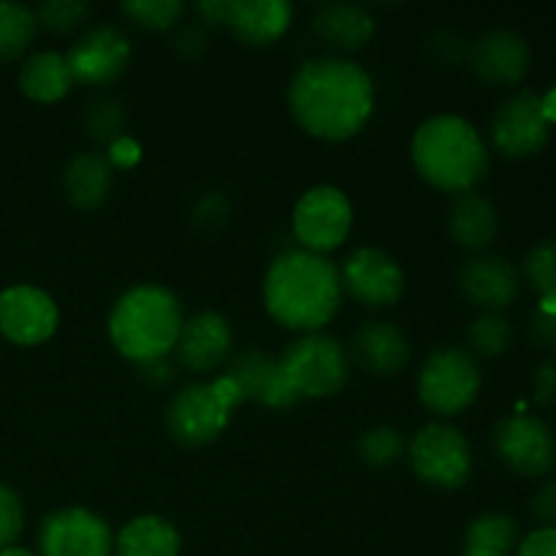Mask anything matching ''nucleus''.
I'll return each mask as SVG.
<instances>
[{
	"label": "nucleus",
	"instance_id": "nucleus-44",
	"mask_svg": "<svg viewBox=\"0 0 556 556\" xmlns=\"http://www.w3.org/2000/svg\"><path fill=\"white\" fill-rule=\"evenodd\" d=\"M139 372L144 375V380H147V383H155V386H161V383H168V380L174 378V372H172V364H168V358H161V362L141 364V367H139Z\"/></svg>",
	"mask_w": 556,
	"mask_h": 556
},
{
	"label": "nucleus",
	"instance_id": "nucleus-40",
	"mask_svg": "<svg viewBox=\"0 0 556 556\" xmlns=\"http://www.w3.org/2000/svg\"><path fill=\"white\" fill-rule=\"evenodd\" d=\"M516 556H556V527H538L530 532L516 546Z\"/></svg>",
	"mask_w": 556,
	"mask_h": 556
},
{
	"label": "nucleus",
	"instance_id": "nucleus-33",
	"mask_svg": "<svg viewBox=\"0 0 556 556\" xmlns=\"http://www.w3.org/2000/svg\"><path fill=\"white\" fill-rule=\"evenodd\" d=\"M525 277L541 299H556V239H543L527 253Z\"/></svg>",
	"mask_w": 556,
	"mask_h": 556
},
{
	"label": "nucleus",
	"instance_id": "nucleus-10",
	"mask_svg": "<svg viewBox=\"0 0 556 556\" xmlns=\"http://www.w3.org/2000/svg\"><path fill=\"white\" fill-rule=\"evenodd\" d=\"M38 556H114L106 519L90 508H60L38 525Z\"/></svg>",
	"mask_w": 556,
	"mask_h": 556
},
{
	"label": "nucleus",
	"instance_id": "nucleus-5",
	"mask_svg": "<svg viewBox=\"0 0 556 556\" xmlns=\"http://www.w3.org/2000/svg\"><path fill=\"white\" fill-rule=\"evenodd\" d=\"M242 402V391L226 372L217 375L212 383H190L168 402L166 429L174 443L204 448L226 432L231 413Z\"/></svg>",
	"mask_w": 556,
	"mask_h": 556
},
{
	"label": "nucleus",
	"instance_id": "nucleus-36",
	"mask_svg": "<svg viewBox=\"0 0 556 556\" xmlns=\"http://www.w3.org/2000/svg\"><path fill=\"white\" fill-rule=\"evenodd\" d=\"M231 217V204L223 193H206L193 210V228L204 237H215L228 226Z\"/></svg>",
	"mask_w": 556,
	"mask_h": 556
},
{
	"label": "nucleus",
	"instance_id": "nucleus-28",
	"mask_svg": "<svg viewBox=\"0 0 556 556\" xmlns=\"http://www.w3.org/2000/svg\"><path fill=\"white\" fill-rule=\"evenodd\" d=\"M516 546H519V525L500 510L476 516L465 532V548H472V552L508 556Z\"/></svg>",
	"mask_w": 556,
	"mask_h": 556
},
{
	"label": "nucleus",
	"instance_id": "nucleus-38",
	"mask_svg": "<svg viewBox=\"0 0 556 556\" xmlns=\"http://www.w3.org/2000/svg\"><path fill=\"white\" fill-rule=\"evenodd\" d=\"M106 161L112 168H134L136 163L141 161V144L134 139V136H119L117 141L106 147Z\"/></svg>",
	"mask_w": 556,
	"mask_h": 556
},
{
	"label": "nucleus",
	"instance_id": "nucleus-18",
	"mask_svg": "<svg viewBox=\"0 0 556 556\" xmlns=\"http://www.w3.org/2000/svg\"><path fill=\"white\" fill-rule=\"evenodd\" d=\"M462 293L467 302L481 307L483 313H503L516 302L521 288V277L510 261L500 258V255H472L465 261L456 275Z\"/></svg>",
	"mask_w": 556,
	"mask_h": 556
},
{
	"label": "nucleus",
	"instance_id": "nucleus-24",
	"mask_svg": "<svg viewBox=\"0 0 556 556\" xmlns=\"http://www.w3.org/2000/svg\"><path fill=\"white\" fill-rule=\"evenodd\" d=\"M182 535L166 516L144 514L114 535V556H179Z\"/></svg>",
	"mask_w": 556,
	"mask_h": 556
},
{
	"label": "nucleus",
	"instance_id": "nucleus-6",
	"mask_svg": "<svg viewBox=\"0 0 556 556\" xmlns=\"http://www.w3.org/2000/svg\"><path fill=\"white\" fill-rule=\"evenodd\" d=\"M288 386L299 400H324L345 389L351 358L342 342L326 331L299 334L277 358Z\"/></svg>",
	"mask_w": 556,
	"mask_h": 556
},
{
	"label": "nucleus",
	"instance_id": "nucleus-35",
	"mask_svg": "<svg viewBox=\"0 0 556 556\" xmlns=\"http://www.w3.org/2000/svg\"><path fill=\"white\" fill-rule=\"evenodd\" d=\"M467 52H470V47L454 30H438L427 38V58L438 68H456V65L465 63Z\"/></svg>",
	"mask_w": 556,
	"mask_h": 556
},
{
	"label": "nucleus",
	"instance_id": "nucleus-20",
	"mask_svg": "<svg viewBox=\"0 0 556 556\" xmlns=\"http://www.w3.org/2000/svg\"><path fill=\"white\" fill-rule=\"evenodd\" d=\"M226 375L239 386L244 402H258V405L269 407V410H288V407L299 402L277 358L266 356L261 351H248L233 356L228 362Z\"/></svg>",
	"mask_w": 556,
	"mask_h": 556
},
{
	"label": "nucleus",
	"instance_id": "nucleus-23",
	"mask_svg": "<svg viewBox=\"0 0 556 556\" xmlns=\"http://www.w3.org/2000/svg\"><path fill=\"white\" fill-rule=\"evenodd\" d=\"M315 33L340 52H358L375 38V16L358 3H326L313 20Z\"/></svg>",
	"mask_w": 556,
	"mask_h": 556
},
{
	"label": "nucleus",
	"instance_id": "nucleus-25",
	"mask_svg": "<svg viewBox=\"0 0 556 556\" xmlns=\"http://www.w3.org/2000/svg\"><path fill=\"white\" fill-rule=\"evenodd\" d=\"M114 168L109 166L106 155L98 152H79L68 161L63 172V190L71 204L81 212L98 210L112 193Z\"/></svg>",
	"mask_w": 556,
	"mask_h": 556
},
{
	"label": "nucleus",
	"instance_id": "nucleus-3",
	"mask_svg": "<svg viewBox=\"0 0 556 556\" xmlns=\"http://www.w3.org/2000/svg\"><path fill=\"white\" fill-rule=\"evenodd\" d=\"M410 157L424 182L454 195L472 193L492 163L481 130L459 114L424 119L413 134Z\"/></svg>",
	"mask_w": 556,
	"mask_h": 556
},
{
	"label": "nucleus",
	"instance_id": "nucleus-30",
	"mask_svg": "<svg viewBox=\"0 0 556 556\" xmlns=\"http://www.w3.org/2000/svg\"><path fill=\"white\" fill-rule=\"evenodd\" d=\"M125 123H128V114H125V106L117 98H96L85 112L87 136H90L96 144L103 147H109L112 141H117L119 136H125Z\"/></svg>",
	"mask_w": 556,
	"mask_h": 556
},
{
	"label": "nucleus",
	"instance_id": "nucleus-16",
	"mask_svg": "<svg viewBox=\"0 0 556 556\" xmlns=\"http://www.w3.org/2000/svg\"><path fill=\"white\" fill-rule=\"evenodd\" d=\"M530 43L525 36L514 30H486L476 43H470L467 63L472 74L481 81L494 87L519 85L530 71Z\"/></svg>",
	"mask_w": 556,
	"mask_h": 556
},
{
	"label": "nucleus",
	"instance_id": "nucleus-4",
	"mask_svg": "<svg viewBox=\"0 0 556 556\" xmlns=\"http://www.w3.org/2000/svg\"><path fill=\"white\" fill-rule=\"evenodd\" d=\"M185 313L177 293L161 282H139L114 302L109 313V340L130 364L161 362L177 348Z\"/></svg>",
	"mask_w": 556,
	"mask_h": 556
},
{
	"label": "nucleus",
	"instance_id": "nucleus-2",
	"mask_svg": "<svg viewBox=\"0 0 556 556\" xmlns=\"http://www.w3.org/2000/svg\"><path fill=\"white\" fill-rule=\"evenodd\" d=\"M340 266L329 255L291 248L275 255L264 277V307L277 326L296 334L324 331L342 307Z\"/></svg>",
	"mask_w": 556,
	"mask_h": 556
},
{
	"label": "nucleus",
	"instance_id": "nucleus-31",
	"mask_svg": "<svg viewBox=\"0 0 556 556\" xmlns=\"http://www.w3.org/2000/svg\"><path fill=\"white\" fill-rule=\"evenodd\" d=\"M119 11L141 30L166 33L185 16V3L179 0H128V3H119Z\"/></svg>",
	"mask_w": 556,
	"mask_h": 556
},
{
	"label": "nucleus",
	"instance_id": "nucleus-15",
	"mask_svg": "<svg viewBox=\"0 0 556 556\" xmlns=\"http://www.w3.org/2000/svg\"><path fill=\"white\" fill-rule=\"evenodd\" d=\"M552 139V125L543 117L541 96L521 90L500 103L492 119V141L505 157L525 161L538 155Z\"/></svg>",
	"mask_w": 556,
	"mask_h": 556
},
{
	"label": "nucleus",
	"instance_id": "nucleus-41",
	"mask_svg": "<svg viewBox=\"0 0 556 556\" xmlns=\"http://www.w3.org/2000/svg\"><path fill=\"white\" fill-rule=\"evenodd\" d=\"M532 516H535L543 527H556V478H548V481L541 483V489L532 494Z\"/></svg>",
	"mask_w": 556,
	"mask_h": 556
},
{
	"label": "nucleus",
	"instance_id": "nucleus-26",
	"mask_svg": "<svg viewBox=\"0 0 556 556\" xmlns=\"http://www.w3.org/2000/svg\"><path fill=\"white\" fill-rule=\"evenodd\" d=\"M74 87L68 60L60 52H38L22 63L20 68V90L33 103H58Z\"/></svg>",
	"mask_w": 556,
	"mask_h": 556
},
{
	"label": "nucleus",
	"instance_id": "nucleus-39",
	"mask_svg": "<svg viewBox=\"0 0 556 556\" xmlns=\"http://www.w3.org/2000/svg\"><path fill=\"white\" fill-rule=\"evenodd\" d=\"M527 331H530V340L535 342L538 348L556 353V315L535 309V313L530 315Z\"/></svg>",
	"mask_w": 556,
	"mask_h": 556
},
{
	"label": "nucleus",
	"instance_id": "nucleus-14",
	"mask_svg": "<svg viewBox=\"0 0 556 556\" xmlns=\"http://www.w3.org/2000/svg\"><path fill=\"white\" fill-rule=\"evenodd\" d=\"M65 60L74 85L106 87L128 71L130 41L119 27L96 25L76 38Z\"/></svg>",
	"mask_w": 556,
	"mask_h": 556
},
{
	"label": "nucleus",
	"instance_id": "nucleus-46",
	"mask_svg": "<svg viewBox=\"0 0 556 556\" xmlns=\"http://www.w3.org/2000/svg\"><path fill=\"white\" fill-rule=\"evenodd\" d=\"M462 556H500V554H489V552H472V548H465Z\"/></svg>",
	"mask_w": 556,
	"mask_h": 556
},
{
	"label": "nucleus",
	"instance_id": "nucleus-13",
	"mask_svg": "<svg viewBox=\"0 0 556 556\" xmlns=\"http://www.w3.org/2000/svg\"><path fill=\"white\" fill-rule=\"evenodd\" d=\"M60 326V309L43 288L11 286L0 291V334L20 348L43 345Z\"/></svg>",
	"mask_w": 556,
	"mask_h": 556
},
{
	"label": "nucleus",
	"instance_id": "nucleus-17",
	"mask_svg": "<svg viewBox=\"0 0 556 556\" xmlns=\"http://www.w3.org/2000/svg\"><path fill=\"white\" fill-rule=\"evenodd\" d=\"M231 348V324L215 309H201L185 318L174 353H177V362L190 372H212L228 362Z\"/></svg>",
	"mask_w": 556,
	"mask_h": 556
},
{
	"label": "nucleus",
	"instance_id": "nucleus-11",
	"mask_svg": "<svg viewBox=\"0 0 556 556\" xmlns=\"http://www.w3.org/2000/svg\"><path fill=\"white\" fill-rule=\"evenodd\" d=\"M342 293L369 309H389L405 293L400 261L380 248H358L340 266Z\"/></svg>",
	"mask_w": 556,
	"mask_h": 556
},
{
	"label": "nucleus",
	"instance_id": "nucleus-9",
	"mask_svg": "<svg viewBox=\"0 0 556 556\" xmlns=\"http://www.w3.org/2000/svg\"><path fill=\"white\" fill-rule=\"evenodd\" d=\"M293 239L309 253L329 255L342 248L353 228V206L345 190L334 185H315L299 195L291 215Z\"/></svg>",
	"mask_w": 556,
	"mask_h": 556
},
{
	"label": "nucleus",
	"instance_id": "nucleus-12",
	"mask_svg": "<svg viewBox=\"0 0 556 556\" xmlns=\"http://www.w3.org/2000/svg\"><path fill=\"white\" fill-rule=\"evenodd\" d=\"M494 454L503 465L525 478H543L556 465V440L552 427L543 418L510 416L500 421L492 432Z\"/></svg>",
	"mask_w": 556,
	"mask_h": 556
},
{
	"label": "nucleus",
	"instance_id": "nucleus-7",
	"mask_svg": "<svg viewBox=\"0 0 556 556\" xmlns=\"http://www.w3.org/2000/svg\"><path fill=\"white\" fill-rule=\"evenodd\" d=\"M418 400L434 416H459L481 391V369L465 348H438L418 369Z\"/></svg>",
	"mask_w": 556,
	"mask_h": 556
},
{
	"label": "nucleus",
	"instance_id": "nucleus-22",
	"mask_svg": "<svg viewBox=\"0 0 556 556\" xmlns=\"http://www.w3.org/2000/svg\"><path fill=\"white\" fill-rule=\"evenodd\" d=\"M500 231L497 210L489 199L472 193L454 195L448 206V233L459 248L470 253H483Z\"/></svg>",
	"mask_w": 556,
	"mask_h": 556
},
{
	"label": "nucleus",
	"instance_id": "nucleus-42",
	"mask_svg": "<svg viewBox=\"0 0 556 556\" xmlns=\"http://www.w3.org/2000/svg\"><path fill=\"white\" fill-rule=\"evenodd\" d=\"M532 389H535L538 405H554L556 402V364L541 362L532 372Z\"/></svg>",
	"mask_w": 556,
	"mask_h": 556
},
{
	"label": "nucleus",
	"instance_id": "nucleus-45",
	"mask_svg": "<svg viewBox=\"0 0 556 556\" xmlns=\"http://www.w3.org/2000/svg\"><path fill=\"white\" fill-rule=\"evenodd\" d=\"M0 556H38V554H33L30 548H22V546H9V548H3V552H0Z\"/></svg>",
	"mask_w": 556,
	"mask_h": 556
},
{
	"label": "nucleus",
	"instance_id": "nucleus-43",
	"mask_svg": "<svg viewBox=\"0 0 556 556\" xmlns=\"http://www.w3.org/2000/svg\"><path fill=\"white\" fill-rule=\"evenodd\" d=\"M177 52L182 54L185 60H195L206 49V36L199 25H185L177 36Z\"/></svg>",
	"mask_w": 556,
	"mask_h": 556
},
{
	"label": "nucleus",
	"instance_id": "nucleus-29",
	"mask_svg": "<svg viewBox=\"0 0 556 556\" xmlns=\"http://www.w3.org/2000/svg\"><path fill=\"white\" fill-rule=\"evenodd\" d=\"M514 342V326L500 313H483L467 329V348L472 358H500Z\"/></svg>",
	"mask_w": 556,
	"mask_h": 556
},
{
	"label": "nucleus",
	"instance_id": "nucleus-34",
	"mask_svg": "<svg viewBox=\"0 0 556 556\" xmlns=\"http://www.w3.org/2000/svg\"><path fill=\"white\" fill-rule=\"evenodd\" d=\"M90 16V3L85 0H47L36 9L38 27H47L49 33H71Z\"/></svg>",
	"mask_w": 556,
	"mask_h": 556
},
{
	"label": "nucleus",
	"instance_id": "nucleus-37",
	"mask_svg": "<svg viewBox=\"0 0 556 556\" xmlns=\"http://www.w3.org/2000/svg\"><path fill=\"white\" fill-rule=\"evenodd\" d=\"M22 530H25V508H22L20 494L0 483V552L14 546Z\"/></svg>",
	"mask_w": 556,
	"mask_h": 556
},
{
	"label": "nucleus",
	"instance_id": "nucleus-1",
	"mask_svg": "<svg viewBox=\"0 0 556 556\" xmlns=\"http://www.w3.org/2000/svg\"><path fill=\"white\" fill-rule=\"evenodd\" d=\"M288 112L307 136L348 141L362 134L375 112V81L364 65L324 54L299 65L288 85Z\"/></svg>",
	"mask_w": 556,
	"mask_h": 556
},
{
	"label": "nucleus",
	"instance_id": "nucleus-21",
	"mask_svg": "<svg viewBox=\"0 0 556 556\" xmlns=\"http://www.w3.org/2000/svg\"><path fill=\"white\" fill-rule=\"evenodd\" d=\"M293 20V5L286 0H226L223 27L248 47H269L280 41Z\"/></svg>",
	"mask_w": 556,
	"mask_h": 556
},
{
	"label": "nucleus",
	"instance_id": "nucleus-27",
	"mask_svg": "<svg viewBox=\"0 0 556 556\" xmlns=\"http://www.w3.org/2000/svg\"><path fill=\"white\" fill-rule=\"evenodd\" d=\"M36 33V9L14 0H0V65L20 60L30 49Z\"/></svg>",
	"mask_w": 556,
	"mask_h": 556
},
{
	"label": "nucleus",
	"instance_id": "nucleus-19",
	"mask_svg": "<svg viewBox=\"0 0 556 556\" xmlns=\"http://www.w3.org/2000/svg\"><path fill=\"white\" fill-rule=\"evenodd\" d=\"M348 358H353L364 372L391 378V375H400L410 362V342L396 324L369 320L353 331Z\"/></svg>",
	"mask_w": 556,
	"mask_h": 556
},
{
	"label": "nucleus",
	"instance_id": "nucleus-32",
	"mask_svg": "<svg viewBox=\"0 0 556 556\" xmlns=\"http://www.w3.org/2000/svg\"><path fill=\"white\" fill-rule=\"evenodd\" d=\"M356 451L362 462H367L369 467H391L405 456L407 443L400 429L372 427L358 438Z\"/></svg>",
	"mask_w": 556,
	"mask_h": 556
},
{
	"label": "nucleus",
	"instance_id": "nucleus-47",
	"mask_svg": "<svg viewBox=\"0 0 556 556\" xmlns=\"http://www.w3.org/2000/svg\"><path fill=\"white\" fill-rule=\"evenodd\" d=\"M554 87H556V81H554Z\"/></svg>",
	"mask_w": 556,
	"mask_h": 556
},
{
	"label": "nucleus",
	"instance_id": "nucleus-8",
	"mask_svg": "<svg viewBox=\"0 0 556 556\" xmlns=\"http://www.w3.org/2000/svg\"><path fill=\"white\" fill-rule=\"evenodd\" d=\"M407 459L418 481L443 492L462 489L472 476V448L451 424H427L407 443Z\"/></svg>",
	"mask_w": 556,
	"mask_h": 556
}]
</instances>
